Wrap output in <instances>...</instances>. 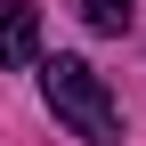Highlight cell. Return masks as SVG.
<instances>
[{"label":"cell","instance_id":"cell-1","mask_svg":"<svg viewBox=\"0 0 146 146\" xmlns=\"http://www.w3.org/2000/svg\"><path fill=\"white\" fill-rule=\"evenodd\" d=\"M41 98H49V114H57L73 138L122 146V106H114V89H106V73L89 57H49L41 65Z\"/></svg>","mask_w":146,"mask_h":146},{"label":"cell","instance_id":"cell-2","mask_svg":"<svg viewBox=\"0 0 146 146\" xmlns=\"http://www.w3.org/2000/svg\"><path fill=\"white\" fill-rule=\"evenodd\" d=\"M0 65L8 73L41 65V8L33 0H0Z\"/></svg>","mask_w":146,"mask_h":146},{"label":"cell","instance_id":"cell-3","mask_svg":"<svg viewBox=\"0 0 146 146\" xmlns=\"http://www.w3.org/2000/svg\"><path fill=\"white\" fill-rule=\"evenodd\" d=\"M89 33H130V0H73Z\"/></svg>","mask_w":146,"mask_h":146}]
</instances>
